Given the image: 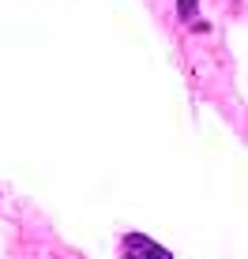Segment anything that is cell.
<instances>
[{"instance_id":"obj_1","label":"cell","mask_w":248,"mask_h":259,"mask_svg":"<svg viewBox=\"0 0 248 259\" xmlns=\"http://www.w3.org/2000/svg\"><path fill=\"white\" fill-rule=\"evenodd\" d=\"M120 252H124V259H173L170 248H162L158 240H150L143 233H128L124 244H120Z\"/></svg>"},{"instance_id":"obj_2","label":"cell","mask_w":248,"mask_h":259,"mask_svg":"<svg viewBox=\"0 0 248 259\" xmlns=\"http://www.w3.org/2000/svg\"><path fill=\"white\" fill-rule=\"evenodd\" d=\"M181 15L192 19V15H196V0H181Z\"/></svg>"}]
</instances>
